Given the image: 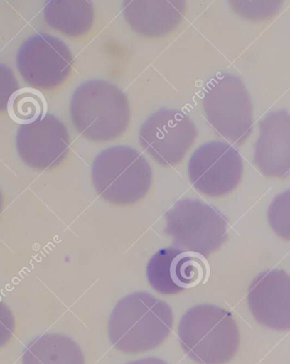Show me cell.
I'll use <instances>...</instances> for the list:
<instances>
[{"mask_svg": "<svg viewBox=\"0 0 290 364\" xmlns=\"http://www.w3.org/2000/svg\"><path fill=\"white\" fill-rule=\"evenodd\" d=\"M164 218V232L176 248L207 257L227 240V222L224 215L198 199H181Z\"/></svg>", "mask_w": 290, "mask_h": 364, "instance_id": "obj_6", "label": "cell"}, {"mask_svg": "<svg viewBox=\"0 0 290 364\" xmlns=\"http://www.w3.org/2000/svg\"><path fill=\"white\" fill-rule=\"evenodd\" d=\"M203 110L208 123L220 136L242 145L253 132V104L240 77L220 73L206 85Z\"/></svg>", "mask_w": 290, "mask_h": 364, "instance_id": "obj_5", "label": "cell"}, {"mask_svg": "<svg viewBox=\"0 0 290 364\" xmlns=\"http://www.w3.org/2000/svg\"><path fill=\"white\" fill-rule=\"evenodd\" d=\"M46 106L45 99L40 91L23 88L13 95L8 103L7 112L15 122L24 125L43 118Z\"/></svg>", "mask_w": 290, "mask_h": 364, "instance_id": "obj_17", "label": "cell"}, {"mask_svg": "<svg viewBox=\"0 0 290 364\" xmlns=\"http://www.w3.org/2000/svg\"><path fill=\"white\" fill-rule=\"evenodd\" d=\"M23 364H85V361L83 350L70 337L45 333L26 348Z\"/></svg>", "mask_w": 290, "mask_h": 364, "instance_id": "obj_16", "label": "cell"}, {"mask_svg": "<svg viewBox=\"0 0 290 364\" xmlns=\"http://www.w3.org/2000/svg\"><path fill=\"white\" fill-rule=\"evenodd\" d=\"M92 178L95 190L112 205H136L149 193L153 171L139 151L131 146L109 147L94 159Z\"/></svg>", "mask_w": 290, "mask_h": 364, "instance_id": "obj_4", "label": "cell"}, {"mask_svg": "<svg viewBox=\"0 0 290 364\" xmlns=\"http://www.w3.org/2000/svg\"><path fill=\"white\" fill-rule=\"evenodd\" d=\"M73 127L90 141L116 140L127 132L131 119L127 95L116 85L103 80L82 84L70 103Z\"/></svg>", "mask_w": 290, "mask_h": 364, "instance_id": "obj_2", "label": "cell"}, {"mask_svg": "<svg viewBox=\"0 0 290 364\" xmlns=\"http://www.w3.org/2000/svg\"><path fill=\"white\" fill-rule=\"evenodd\" d=\"M71 139L62 121L45 115L36 122L21 125L16 134L17 153L33 170L45 171L58 167L67 159Z\"/></svg>", "mask_w": 290, "mask_h": 364, "instance_id": "obj_10", "label": "cell"}, {"mask_svg": "<svg viewBox=\"0 0 290 364\" xmlns=\"http://www.w3.org/2000/svg\"><path fill=\"white\" fill-rule=\"evenodd\" d=\"M203 257L178 248L158 251L146 267L147 280L155 291L171 296L193 289L207 277Z\"/></svg>", "mask_w": 290, "mask_h": 364, "instance_id": "obj_11", "label": "cell"}, {"mask_svg": "<svg viewBox=\"0 0 290 364\" xmlns=\"http://www.w3.org/2000/svg\"><path fill=\"white\" fill-rule=\"evenodd\" d=\"M127 364H168L166 361L158 358H146L139 360L129 362Z\"/></svg>", "mask_w": 290, "mask_h": 364, "instance_id": "obj_21", "label": "cell"}, {"mask_svg": "<svg viewBox=\"0 0 290 364\" xmlns=\"http://www.w3.org/2000/svg\"><path fill=\"white\" fill-rule=\"evenodd\" d=\"M248 304L262 326L276 331H290V276L279 269L261 273L249 286Z\"/></svg>", "mask_w": 290, "mask_h": 364, "instance_id": "obj_12", "label": "cell"}, {"mask_svg": "<svg viewBox=\"0 0 290 364\" xmlns=\"http://www.w3.org/2000/svg\"><path fill=\"white\" fill-rule=\"evenodd\" d=\"M254 161L268 178L284 179L290 175V114L272 112L259 123Z\"/></svg>", "mask_w": 290, "mask_h": 364, "instance_id": "obj_13", "label": "cell"}, {"mask_svg": "<svg viewBox=\"0 0 290 364\" xmlns=\"http://www.w3.org/2000/svg\"><path fill=\"white\" fill-rule=\"evenodd\" d=\"M244 163L239 151L223 141L205 143L194 151L188 164L193 188L212 198L227 196L240 185Z\"/></svg>", "mask_w": 290, "mask_h": 364, "instance_id": "obj_9", "label": "cell"}, {"mask_svg": "<svg viewBox=\"0 0 290 364\" xmlns=\"http://www.w3.org/2000/svg\"><path fill=\"white\" fill-rule=\"evenodd\" d=\"M267 219L276 235L290 241V189L274 198L268 209Z\"/></svg>", "mask_w": 290, "mask_h": 364, "instance_id": "obj_19", "label": "cell"}, {"mask_svg": "<svg viewBox=\"0 0 290 364\" xmlns=\"http://www.w3.org/2000/svg\"><path fill=\"white\" fill-rule=\"evenodd\" d=\"M46 23L69 38L87 36L95 21V9L85 0H51L44 8Z\"/></svg>", "mask_w": 290, "mask_h": 364, "instance_id": "obj_15", "label": "cell"}, {"mask_svg": "<svg viewBox=\"0 0 290 364\" xmlns=\"http://www.w3.org/2000/svg\"><path fill=\"white\" fill-rule=\"evenodd\" d=\"M181 348L198 364H227L240 345L239 326L230 311L212 304L190 309L181 318Z\"/></svg>", "mask_w": 290, "mask_h": 364, "instance_id": "obj_3", "label": "cell"}, {"mask_svg": "<svg viewBox=\"0 0 290 364\" xmlns=\"http://www.w3.org/2000/svg\"><path fill=\"white\" fill-rule=\"evenodd\" d=\"M198 131L190 117L176 109L155 112L141 125L142 149L160 166H176L196 141Z\"/></svg>", "mask_w": 290, "mask_h": 364, "instance_id": "obj_8", "label": "cell"}, {"mask_svg": "<svg viewBox=\"0 0 290 364\" xmlns=\"http://www.w3.org/2000/svg\"><path fill=\"white\" fill-rule=\"evenodd\" d=\"M183 0H127L123 14L136 33L147 38L170 36L180 27L187 13Z\"/></svg>", "mask_w": 290, "mask_h": 364, "instance_id": "obj_14", "label": "cell"}, {"mask_svg": "<svg viewBox=\"0 0 290 364\" xmlns=\"http://www.w3.org/2000/svg\"><path fill=\"white\" fill-rule=\"evenodd\" d=\"M171 306L146 292L129 294L118 302L110 316L108 335L116 349L139 354L159 348L172 331Z\"/></svg>", "mask_w": 290, "mask_h": 364, "instance_id": "obj_1", "label": "cell"}, {"mask_svg": "<svg viewBox=\"0 0 290 364\" xmlns=\"http://www.w3.org/2000/svg\"><path fill=\"white\" fill-rule=\"evenodd\" d=\"M233 12L241 18L255 23H265L278 15L283 1H228Z\"/></svg>", "mask_w": 290, "mask_h": 364, "instance_id": "obj_18", "label": "cell"}, {"mask_svg": "<svg viewBox=\"0 0 290 364\" xmlns=\"http://www.w3.org/2000/svg\"><path fill=\"white\" fill-rule=\"evenodd\" d=\"M73 55L59 38L37 33L21 45L16 67L23 79L33 89L51 90L59 87L71 75Z\"/></svg>", "mask_w": 290, "mask_h": 364, "instance_id": "obj_7", "label": "cell"}, {"mask_svg": "<svg viewBox=\"0 0 290 364\" xmlns=\"http://www.w3.org/2000/svg\"><path fill=\"white\" fill-rule=\"evenodd\" d=\"M0 77H1V91H0V107L1 111L7 110L8 103L16 91H18V84L13 75L11 69L2 64L0 67Z\"/></svg>", "mask_w": 290, "mask_h": 364, "instance_id": "obj_20", "label": "cell"}]
</instances>
